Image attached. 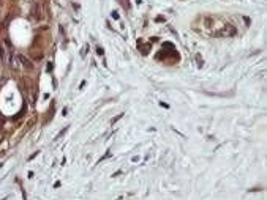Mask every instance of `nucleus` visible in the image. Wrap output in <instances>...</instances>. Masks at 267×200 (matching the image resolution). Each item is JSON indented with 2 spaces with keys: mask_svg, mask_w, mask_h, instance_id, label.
<instances>
[{
  "mask_svg": "<svg viewBox=\"0 0 267 200\" xmlns=\"http://www.w3.org/2000/svg\"><path fill=\"white\" fill-rule=\"evenodd\" d=\"M19 60H22V63H24V66L25 68H32V65H30V61L27 60L25 57H22V55H19Z\"/></svg>",
  "mask_w": 267,
  "mask_h": 200,
  "instance_id": "f03ea898",
  "label": "nucleus"
},
{
  "mask_svg": "<svg viewBox=\"0 0 267 200\" xmlns=\"http://www.w3.org/2000/svg\"><path fill=\"white\" fill-rule=\"evenodd\" d=\"M220 35L221 36H234L236 35V28H234V25H224V30L220 32Z\"/></svg>",
  "mask_w": 267,
  "mask_h": 200,
  "instance_id": "f257e3e1",
  "label": "nucleus"
},
{
  "mask_svg": "<svg viewBox=\"0 0 267 200\" xmlns=\"http://www.w3.org/2000/svg\"><path fill=\"white\" fill-rule=\"evenodd\" d=\"M0 55H2V51H0Z\"/></svg>",
  "mask_w": 267,
  "mask_h": 200,
  "instance_id": "39448f33",
  "label": "nucleus"
},
{
  "mask_svg": "<svg viewBox=\"0 0 267 200\" xmlns=\"http://www.w3.org/2000/svg\"><path fill=\"white\" fill-rule=\"evenodd\" d=\"M98 54H100V55H103V54H104V51H103L101 48H98Z\"/></svg>",
  "mask_w": 267,
  "mask_h": 200,
  "instance_id": "20e7f679",
  "label": "nucleus"
},
{
  "mask_svg": "<svg viewBox=\"0 0 267 200\" xmlns=\"http://www.w3.org/2000/svg\"><path fill=\"white\" fill-rule=\"evenodd\" d=\"M112 17H114V19H119V13H117V11H112Z\"/></svg>",
  "mask_w": 267,
  "mask_h": 200,
  "instance_id": "7ed1b4c3",
  "label": "nucleus"
}]
</instances>
